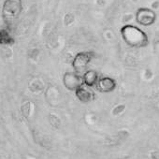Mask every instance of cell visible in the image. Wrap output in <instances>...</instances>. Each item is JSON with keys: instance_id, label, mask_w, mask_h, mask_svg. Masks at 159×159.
Listing matches in <instances>:
<instances>
[{"instance_id": "obj_1", "label": "cell", "mask_w": 159, "mask_h": 159, "mask_svg": "<svg viewBox=\"0 0 159 159\" xmlns=\"http://www.w3.org/2000/svg\"><path fill=\"white\" fill-rule=\"evenodd\" d=\"M23 11V0H5L2 6V18L5 25L11 28L19 19Z\"/></svg>"}, {"instance_id": "obj_2", "label": "cell", "mask_w": 159, "mask_h": 159, "mask_svg": "<svg viewBox=\"0 0 159 159\" xmlns=\"http://www.w3.org/2000/svg\"><path fill=\"white\" fill-rule=\"evenodd\" d=\"M122 37L125 41L132 47H144L148 43L145 33L140 29L132 25H125L121 29Z\"/></svg>"}, {"instance_id": "obj_3", "label": "cell", "mask_w": 159, "mask_h": 159, "mask_svg": "<svg viewBox=\"0 0 159 159\" xmlns=\"http://www.w3.org/2000/svg\"><path fill=\"white\" fill-rule=\"evenodd\" d=\"M95 57L96 52L93 51H84L77 53L72 61V66L74 71L78 74L83 75L86 71L88 65Z\"/></svg>"}, {"instance_id": "obj_4", "label": "cell", "mask_w": 159, "mask_h": 159, "mask_svg": "<svg viewBox=\"0 0 159 159\" xmlns=\"http://www.w3.org/2000/svg\"><path fill=\"white\" fill-rule=\"evenodd\" d=\"M63 84L67 90L75 92L79 87L84 85L83 75L75 71L66 72L63 76Z\"/></svg>"}, {"instance_id": "obj_5", "label": "cell", "mask_w": 159, "mask_h": 159, "mask_svg": "<svg viewBox=\"0 0 159 159\" xmlns=\"http://www.w3.org/2000/svg\"><path fill=\"white\" fill-rule=\"evenodd\" d=\"M116 86H117V83L114 79L108 77V76H104V77H99L98 82L96 85V88L100 93L109 94V93L113 92Z\"/></svg>"}, {"instance_id": "obj_6", "label": "cell", "mask_w": 159, "mask_h": 159, "mask_svg": "<svg viewBox=\"0 0 159 159\" xmlns=\"http://www.w3.org/2000/svg\"><path fill=\"white\" fill-rule=\"evenodd\" d=\"M137 22L144 26L151 25L155 21V14L153 11L148 9H139L136 15Z\"/></svg>"}, {"instance_id": "obj_7", "label": "cell", "mask_w": 159, "mask_h": 159, "mask_svg": "<svg viewBox=\"0 0 159 159\" xmlns=\"http://www.w3.org/2000/svg\"><path fill=\"white\" fill-rule=\"evenodd\" d=\"M76 98L83 103H89L95 100V93L90 89V87L86 85H82L81 87H79L75 92Z\"/></svg>"}, {"instance_id": "obj_8", "label": "cell", "mask_w": 159, "mask_h": 159, "mask_svg": "<svg viewBox=\"0 0 159 159\" xmlns=\"http://www.w3.org/2000/svg\"><path fill=\"white\" fill-rule=\"evenodd\" d=\"M98 73L96 70L93 69H89L86 70L84 74H83V80H84V84L88 86V87H96L98 82Z\"/></svg>"}, {"instance_id": "obj_9", "label": "cell", "mask_w": 159, "mask_h": 159, "mask_svg": "<svg viewBox=\"0 0 159 159\" xmlns=\"http://www.w3.org/2000/svg\"><path fill=\"white\" fill-rule=\"evenodd\" d=\"M14 38L11 36L8 28L0 29V45L2 46H11L14 44Z\"/></svg>"}, {"instance_id": "obj_10", "label": "cell", "mask_w": 159, "mask_h": 159, "mask_svg": "<svg viewBox=\"0 0 159 159\" xmlns=\"http://www.w3.org/2000/svg\"><path fill=\"white\" fill-rule=\"evenodd\" d=\"M43 88H44V84L39 79H35L29 84V89L34 93H39L42 91Z\"/></svg>"}, {"instance_id": "obj_11", "label": "cell", "mask_w": 159, "mask_h": 159, "mask_svg": "<svg viewBox=\"0 0 159 159\" xmlns=\"http://www.w3.org/2000/svg\"><path fill=\"white\" fill-rule=\"evenodd\" d=\"M49 121H50L51 125H52V126L56 127V128H58V127L60 126V125H61L60 120L58 119V117L55 116V115H53V114H50V116H49Z\"/></svg>"}, {"instance_id": "obj_12", "label": "cell", "mask_w": 159, "mask_h": 159, "mask_svg": "<svg viewBox=\"0 0 159 159\" xmlns=\"http://www.w3.org/2000/svg\"><path fill=\"white\" fill-rule=\"evenodd\" d=\"M125 105H117L116 107H114L113 108V110H112V114L113 115H119V114H121L124 111H125Z\"/></svg>"}, {"instance_id": "obj_13", "label": "cell", "mask_w": 159, "mask_h": 159, "mask_svg": "<svg viewBox=\"0 0 159 159\" xmlns=\"http://www.w3.org/2000/svg\"><path fill=\"white\" fill-rule=\"evenodd\" d=\"M30 102H26V103H25L24 105H23V107H22V111H23V113H24V115H25V116H28L29 115V113H30Z\"/></svg>"}, {"instance_id": "obj_14", "label": "cell", "mask_w": 159, "mask_h": 159, "mask_svg": "<svg viewBox=\"0 0 159 159\" xmlns=\"http://www.w3.org/2000/svg\"><path fill=\"white\" fill-rule=\"evenodd\" d=\"M65 25H71L73 22H74V16H73V14H71V13H67L66 16H65Z\"/></svg>"}, {"instance_id": "obj_15", "label": "cell", "mask_w": 159, "mask_h": 159, "mask_svg": "<svg viewBox=\"0 0 159 159\" xmlns=\"http://www.w3.org/2000/svg\"><path fill=\"white\" fill-rule=\"evenodd\" d=\"M39 49H32V50H30V51H29V52H28L29 57H30V58H32V59H36V58L39 56Z\"/></svg>"}]
</instances>
